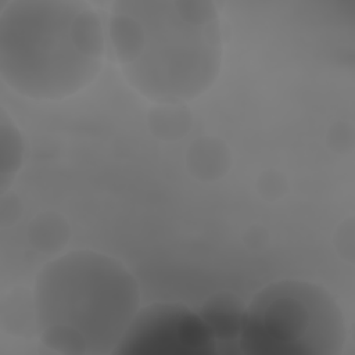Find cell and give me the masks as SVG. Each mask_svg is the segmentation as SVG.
<instances>
[{
	"label": "cell",
	"instance_id": "cell-1",
	"mask_svg": "<svg viewBox=\"0 0 355 355\" xmlns=\"http://www.w3.org/2000/svg\"><path fill=\"white\" fill-rule=\"evenodd\" d=\"M107 42L126 82L158 104H182L208 92L222 67V26L208 0H121Z\"/></svg>",
	"mask_w": 355,
	"mask_h": 355
},
{
	"label": "cell",
	"instance_id": "cell-3",
	"mask_svg": "<svg viewBox=\"0 0 355 355\" xmlns=\"http://www.w3.org/2000/svg\"><path fill=\"white\" fill-rule=\"evenodd\" d=\"M140 304L133 273L119 259L94 250L51 259L33 284L37 334L58 354H114Z\"/></svg>",
	"mask_w": 355,
	"mask_h": 355
},
{
	"label": "cell",
	"instance_id": "cell-4",
	"mask_svg": "<svg viewBox=\"0 0 355 355\" xmlns=\"http://www.w3.org/2000/svg\"><path fill=\"white\" fill-rule=\"evenodd\" d=\"M347 343L341 306L322 286L282 279L245 305L237 344L252 355H340Z\"/></svg>",
	"mask_w": 355,
	"mask_h": 355
},
{
	"label": "cell",
	"instance_id": "cell-6",
	"mask_svg": "<svg viewBox=\"0 0 355 355\" xmlns=\"http://www.w3.org/2000/svg\"><path fill=\"white\" fill-rule=\"evenodd\" d=\"M245 305L232 294H216L198 312L218 341H237Z\"/></svg>",
	"mask_w": 355,
	"mask_h": 355
},
{
	"label": "cell",
	"instance_id": "cell-2",
	"mask_svg": "<svg viewBox=\"0 0 355 355\" xmlns=\"http://www.w3.org/2000/svg\"><path fill=\"white\" fill-rule=\"evenodd\" d=\"M107 32L80 0H14L0 15V75L32 100H64L100 73Z\"/></svg>",
	"mask_w": 355,
	"mask_h": 355
},
{
	"label": "cell",
	"instance_id": "cell-5",
	"mask_svg": "<svg viewBox=\"0 0 355 355\" xmlns=\"http://www.w3.org/2000/svg\"><path fill=\"white\" fill-rule=\"evenodd\" d=\"M215 344L200 313L179 302H154L139 309L114 354L204 352Z\"/></svg>",
	"mask_w": 355,
	"mask_h": 355
}]
</instances>
